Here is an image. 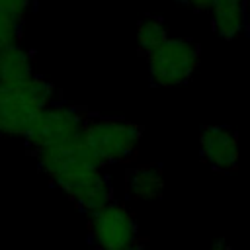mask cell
<instances>
[{
    "label": "cell",
    "instance_id": "cell-12",
    "mask_svg": "<svg viewBox=\"0 0 250 250\" xmlns=\"http://www.w3.org/2000/svg\"><path fill=\"white\" fill-rule=\"evenodd\" d=\"M166 39H168V33H166V25L162 23V20L146 16L137 23V47L143 55L152 53Z\"/></svg>",
    "mask_w": 250,
    "mask_h": 250
},
{
    "label": "cell",
    "instance_id": "cell-5",
    "mask_svg": "<svg viewBox=\"0 0 250 250\" xmlns=\"http://www.w3.org/2000/svg\"><path fill=\"white\" fill-rule=\"evenodd\" d=\"M86 121H88L86 113L74 105L49 104L33 119L31 127L25 133V139L35 150L43 146H51L80 135Z\"/></svg>",
    "mask_w": 250,
    "mask_h": 250
},
{
    "label": "cell",
    "instance_id": "cell-14",
    "mask_svg": "<svg viewBox=\"0 0 250 250\" xmlns=\"http://www.w3.org/2000/svg\"><path fill=\"white\" fill-rule=\"evenodd\" d=\"M29 4H31V0H0V12L12 14V16H18L23 20Z\"/></svg>",
    "mask_w": 250,
    "mask_h": 250
},
{
    "label": "cell",
    "instance_id": "cell-6",
    "mask_svg": "<svg viewBox=\"0 0 250 250\" xmlns=\"http://www.w3.org/2000/svg\"><path fill=\"white\" fill-rule=\"evenodd\" d=\"M90 236L98 250H123L137 240V223L123 203L109 201L90 213Z\"/></svg>",
    "mask_w": 250,
    "mask_h": 250
},
{
    "label": "cell",
    "instance_id": "cell-13",
    "mask_svg": "<svg viewBox=\"0 0 250 250\" xmlns=\"http://www.w3.org/2000/svg\"><path fill=\"white\" fill-rule=\"evenodd\" d=\"M21 29V18L0 12V49L18 43Z\"/></svg>",
    "mask_w": 250,
    "mask_h": 250
},
{
    "label": "cell",
    "instance_id": "cell-9",
    "mask_svg": "<svg viewBox=\"0 0 250 250\" xmlns=\"http://www.w3.org/2000/svg\"><path fill=\"white\" fill-rule=\"evenodd\" d=\"M211 23L219 37L232 41L246 29V0H213Z\"/></svg>",
    "mask_w": 250,
    "mask_h": 250
},
{
    "label": "cell",
    "instance_id": "cell-10",
    "mask_svg": "<svg viewBox=\"0 0 250 250\" xmlns=\"http://www.w3.org/2000/svg\"><path fill=\"white\" fill-rule=\"evenodd\" d=\"M125 188L135 201H156L164 191V176L158 164H141L131 168L125 178Z\"/></svg>",
    "mask_w": 250,
    "mask_h": 250
},
{
    "label": "cell",
    "instance_id": "cell-17",
    "mask_svg": "<svg viewBox=\"0 0 250 250\" xmlns=\"http://www.w3.org/2000/svg\"><path fill=\"white\" fill-rule=\"evenodd\" d=\"M123 250H148V248H146V246H145V244H143V242L137 238L135 242H131V244H129V246H125Z\"/></svg>",
    "mask_w": 250,
    "mask_h": 250
},
{
    "label": "cell",
    "instance_id": "cell-8",
    "mask_svg": "<svg viewBox=\"0 0 250 250\" xmlns=\"http://www.w3.org/2000/svg\"><path fill=\"white\" fill-rule=\"evenodd\" d=\"M201 156L219 172H232L238 164V137L225 125H209L199 133Z\"/></svg>",
    "mask_w": 250,
    "mask_h": 250
},
{
    "label": "cell",
    "instance_id": "cell-7",
    "mask_svg": "<svg viewBox=\"0 0 250 250\" xmlns=\"http://www.w3.org/2000/svg\"><path fill=\"white\" fill-rule=\"evenodd\" d=\"M59 188H62V191L70 197V201L76 203L88 215L102 209L109 201H113L111 180L102 172V168L80 174V176L61 184Z\"/></svg>",
    "mask_w": 250,
    "mask_h": 250
},
{
    "label": "cell",
    "instance_id": "cell-1",
    "mask_svg": "<svg viewBox=\"0 0 250 250\" xmlns=\"http://www.w3.org/2000/svg\"><path fill=\"white\" fill-rule=\"evenodd\" d=\"M53 100V84L35 74L14 84L0 82V135L25 137L33 119Z\"/></svg>",
    "mask_w": 250,
    "mask_h": 250
},
{
    "label": "cell",
    "instance_id": "cell-16",
    "mask_svg": "<svg viewBox=\"0 0 250 250\" xmlns=\"http://www.w3.org/2000/svg\"><path fill=\"white\" fill-rule=\"evenodd\" d=\"M207 250H234V248H232V246H229L225 240H217V242H213Z\"/></svg>",
    "mask_w": 250,
    "mask_h": 250
},
{
    "label": "cell",
    "instance_id": "cell-4",
    "mask_svg": "<svg viewBox=\"0 0 250 250\" xmlns=\"http://www.w3.org/2000/svg\"><path fill=\"white\" fill-rule=\"evenodd\" d=\"M148 72L154 84L170 88L186 84L199 62V47L186 37H168L160 47L146 55Z\"/></svg>",
    "mask_w": 250,
    "mask_h": 250
},
{
    "label": "cell",
    "instance_id": "cell-3",
    "mask_svg": "<svg viewBox=\"0 0 250 250\" xmlns=\"http://www.w3.org/2000/svg\"><path fill=\"white\" fill-rule=\"evenodd\" d=\"M39 168L57 184H64L80 174L100 170L104 164L96 156V152L88 146L82 135H76L68 141L43 146L35 150Z\"/></svg>",
    "mask_w": 250,
    "mask_h": 250
},
{
    "label": "cell",
    "instance_id": "cell-11",
    "mask_svg": "<svg viewBox=\"0 0 250 250\" xmlns=\"http://www.w3.org/2000/svg\"><path fill=\"white\" fill-rule=\"evenodd\" d=\"M33 76V57L20 43L0 49V82L14 84Z\"/></svg>",
    "mask_w": 250,
    "mask_h": 250
},
{
    "label": "cell",
    "instance_id": "cell-15",
    "mask_svg": "<svg viewBox=\"0 0 250 250\" xmlns=\"http://www.w3.org/2000/svg\"><path fill=\"white\" fill-rule=\"evenodd\" d=\"M178 2L189 4L193 10H199V12H203V10H209V8H211V4H213V0H178Z\"/></svg>",
    "mask_w": 250,
    "mask_h": 250
},
{
    "label": "cell",
    "instance_id": "cell-2",
    "mask_svg": "<svg viewBox=\"0 0 250 250\" xmlns=\"http://www.w3.org/2000/svg\"><path fill=\"white\" fill-rule=\"evenodd\" d=\"M80 135L102 164H109L129 160L137 150L143 131L137 123L125 119L98 117L86 121Z\"/></svg>",
    "mask_w": 250,
    "mask_h": 250
}]
</instances>
